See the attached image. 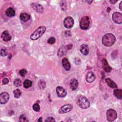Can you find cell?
Returning <instances> with one entry per match:
<instances>
[{
  "label": "cell",
  "mask_w": 122,
  "mask_h": 122,
  "mask_svg": "<svg viewBox=\"0 0 122 122\" xmlns=\"http://www.w3.org/2000/svg\"><path fill=\"white\" fill-rule=\"evenodd\" d=\"M6 14L7 16L12 17L15 15V11L14 9L11 7H9L6 10Z\"/></svg>",
  "instance_id": "obj_19"
},
{
  "label": "cell",
  "mask_w": 122,
  "mask_h": 122,
  "mask_svg": "<svg viewBox=\"0 0 122 122\" xmlns=\"http://www.w3.org/2000/svg\"><path fill=\"white\" fill-rule=\"evenodd\" d=\"M9 94L7 92H3L0 95V102L1 104L6 103L9 99Z\"/></svg>",
  "instance_id": "obj_8"
},
{
  "label": "cell",
  "mask_w": 122,
  "mask_h": 122,
  "mask_svg": "<svg viewBox=\"0 0 122 122\" xmlns=\"http://www.w3.org/2000/svg\"><path fill=\"white\" fill-rule=\"evenodd\" d=\"M102 68L103 70L107 72H110L112 70V68L108 64V62L107 61V60L105 59H103L102 60Z\"/></svg>",
  "instance_id": "obj_12"
},
{
  "label": "cell",
  "mask_w": 122,
  "mask_h": 122,
  "mask_svg": "<svg viewBox=\"0 0 122 122\" xmlns=\"http://www.w3.org/2000/svg\"><path fill=\"white\" fill-rule=\"evenodd\" d=\"M117 1V0H115V1H114V0H110V2L111 3H112V4H114L115 2H116Z\"/></svg>",
  "instance_id": "obj_32"
},
{
  "label": "cell",
  "mask_w": 122,
  "mask_h": 122,
  "mask_svg": "<svg viewBox=\"0 0 122 122\" xmlns=\"http://www.w3.org/2000/svg\"><path fill=\"white\" fill-rule=\"evenodd\" d=\"M76 103L81 109H86L89 107L90 102L86 97L82 95H79L76 98Z\"/></svg>",
  "instance_id": "obj_1"
},
{
  "label": "cell",
  "mask_w": 122,
  "mask_h": 122,
  "mask_svg": "<svg viewBox=\"0 0 122 122\" xmlns=\"http://www.w3.org/2000/svg\"><path fill=\"white\" fill-rule=\"evenodd\" d=\"M30 6L33 10H34L36 12L39 13H42L43 11V7L40 4L36 3H32Z\"/></svg>",
  "instance_id": "obj_11"
},
{
  "label": "cell",
  "mask_w": 122,
  "mask_h": 122,
  "mask_svg": "<svg viewBox=\"0 0 122 122\" xmlns=\"http://www.w3.org/2000/svg\"><path fill=\"white\" fill-rule=\"evenodd\" d=\"M1 37L3 41L7 42L10 41L11 39V37L9 34V32L7 30L3 31L1 35Z\"/></svg>",
  "instance_id": "obj_13"
},
{
  "label": "cell",
  "mask_w": 122,
  "mask_h": 122,
  "mask_svg": "<svg viewBox=\"0 0 122 122\" xmlns=\"http://www.w3.org/2000/svg\"><path fill=\"white\" fill-rule=\"evenodd\" d=\"M56 92L58 97L60 98L64 97L67 94V92L62 87L58 86L56 88Z\"/></svg>",
  "instance_id": "obj_10"
},
{
  "label": "cell",
  "mask_w": 122,
  "mask_h": 122,
  "mask_svg": "<svg viewBox=\"0 0 122 122\" xmlns=\"http://www.w3.org/2000/svg\"><path fill=\"white\" fill-rule=\"evenodd\" d=\"M13 84L16 87H20L21 85V81L19 79H16L14 81Z\"/></svg>",
  "instance_id": "obj_24"
},
{
  "label": "cell",
  "mask_w": 122,
  "mask_h": 122,
  "mask_svg": "<svg viewBox=\"0 0 122 122\" xmlns=\"http://www.w3.org/2000/svg\"><path fill=\"white\" fill-rule=\"evenodd\" d=\"M112 19L116 23L121 24L122 22V14L120 12H115L112 15Z\"/></svg>",
  "instance_id": "obj_7"
},
{
  "label": "cell",
  "mask_w": 122,
  "mask_h": 122,
  "mask_svg": "<svg viewBox=\"0 0 122 122\" xmlns=\"http://www.w3.org/2000/svg\"><path fill=\"white\" fill-rule=\"evenodd\" d=\"M106 118L108 121L112 122L114 121L117 118V113L116 111L112 109H110L106 112Z\"/></svg>",
  "instance_id": "obj_5"
},
{
  "label": "cell",
  "mask_w": 122,
  "mask_h": 122,
  "mask_svg": "<svg viewBox=\"0 0 122 122\" xmlns=\"http://www.w3.org/2000/svg\"><path fill=\"white\" fill-rule=\"evenodd\" d=\"M30 18V15L26 13H22L20 14V19L24 22H26L29 20Z\"/></svg>",
  "instance_id": "obj_21"
},
{
  "label": "cell",
  "mask_w": 122,
  "mask_h": 122,
  "mask_svg": "<svg viewBox=\"0 0 122 122\" xmlns=\"http://www.w3.org/2000/svg\"><path fill=\"white\" fill-rule=\"evenodd\" d=\"M19 121L20 122H28L29 121L28 120L27 117L23 114L21 115L20 116V118H19Z\"/></svg>",
  "instance_id": "obj_26"
},
{
  "label": "cell",
  "mask_w": 122,
  "mask_h": 122,
  "mask_svg": "<svg viewBox=\"0 0 122 122\" xmlns=\"http://www.w3.org/2000/svg\"><path fill=\"white\" fill-rule=\"evenodd\" d=\"M90 25V19L87 16H83L80 22V26L82 30H87Z\"/></svg>",
  "instance_id": "obj_4"
},
{
  "label": "cell",
  "mask_w": 122,
  "mask_h": 122,
  "mask_svg": "<svg viewBox=\"0 0 122 122\" xmlns=\"http://www.w3.org/2000/svg\"><path fill=\"white\" fill-rule=\"evenodd\" d=\"M115 37L112 33H107L105 34L102 39V44L106 47L112 46L115 42Z\"/></svg>",
  "instance_id": "obj_2"
},
{
  "label": "cell",
  "mask_w": 122,
  "mask_h": 122,
  "mask_svg": "<svg viewBox=\"0 0 122 122\" xmlns=\"http://www.w3.org/2000/svg\"><path fill=\"white\" fill-rule=\"evenodd\" d=\"M122 1H121V2H120V5H119V8H120V10H122Z\"/></svg>",
  "instance_id": "obj_33"
},
{
  "label": "cell",
  "mask_w": 122,
  "mask_h": 122,
  "mask_svg": "<svg viewBox=\"0 0 122 122\" xmlns=\"http://www.w3.org/2000/svg\"><path fill=\"white\" fill-rule=\"evenodd\" d=\"M80 51L81 53L84 55H87L89 54V47L87 45L83 44H82L81 47H80Z\"/></svg>",
  "instance_id": "obj_14"
},
{
  "label": "cell",
  "mask_w": 122,
  "mask_h": 122,
  "mask_svg": "<svg viewBox=\"0 0 122 122\" xmlns=\"http://www.w3.org/2000/svg\"><path fill=\"white\" fill-rule=\"evenodd\" d=\"M32 108L35 112H39L40 110V107L39 104L35 103L32 106Z\"/></svg>",
  "instance_id": "obj_25"
},
{
  "label": "cell",
  "mask_w": 122,
  "mask_h": 122,
  "mask_svg": "<svg viewBox=\"0 0 122 122\" xmlns=\"http://www.w3.org/2000/svg\"><path fill=\"white\" fill-rule=\"evenodd\" d=\"M13 94L15 98H19L21 95V91L19 89H16L14 90Z\"/></svg>",
  "instance_id": "obj_22"
},
{
  "label": "cell",
  "mask_w": 122,
  "mask_h": 122,
  "mask_svg": "<svg viewBox=\"0 0 122 122\" xmlns=\"http://www.w3.org/2000/svg\"><path fill=\"white\" fill-rule=\"evenodd\" d=\"M32 85V81L29 80H25L23 82V86L25 88H28Z\"/></svg>",
  "instance_id": "obj_23"
},
{
  "label": "cell",
  "mask_w": 122,
  "mask_h": 122,
  "mask_svg": "<svg viewBox=\"0 0 122 122\" xmlns=\"http://www.w3.org/2000/svg\"><path fill=\"white\" fill-rule=\"evenodd\" d=\"M0 55H1V56H3V57H5L7 55L6 49L5 48L1 49V51H0Z\"/></svg>",
  "instance_id": "obj_27"
},
{
  "label": "cell",
  "mask_w": 122,
  "mask_h": 122,
  "mask_svg": "<svg viewBox=\"0 0 122 122\" xmlns=\"http://www.w3.org/2000/svg\"><path fill=\"white\" fill-rule=\"evenodd\" d=\"M42 118L41 117H40L39 118V119L38 120V122H42Z\"/></svg>",
  "instance_id": "obj_34"
},
{
  "label": "cell",
  "mask_w": 122,
  "mask_h": 122,
  "mask_svg": "<svg viewBox=\"0 0 122 122\" xmlns=\"http://www.w3.org/2000/svg\"><path fill=\"white\" fill-rule=\"evenodd\" d=\"M92 1H88L87 2H88L89 4H91V3L92 2Z\"/></svg>",
  "instance_id": "obj_35"
},
{
  "label": "cell",
  "mask_w": 122,
  "mask_h": 122,
  "mask_svg": "<svg viewBox=\"0 0 122 122\" xmlns=\"http://www.w3.org/2000/svg\"><path fill=\"white\" fill-rule=\"evenodd\" d=\"M46 28L44 26H40L38 27L31 34L30 38L32 40H36L38 39L45 32Z\"/></svg>",
  "instance_id": "obj_3"
},
{
  "label": "cell",
  "mask_w": 122,
  "mask_h": 122,
  "mask_svg": "<svg viewBox=\"0 0 122 122\" xmlns=\"http://www.w3.org/2000/svg\"><path fill=\"white\" fill-rule=\"evenodd\" d=\"M74 20L71 17H66L63 21L64 26L67 29L72 28L74 25Z\"/></svg>",
  "instance_id": "obj_6"
},
{
  "label": "cell",
  "mask_w": 122,
  "mask_h": 122,
  "mask_svg": "<svg viewBox=\"0 0 122 122\" xmlns=\"http://www.w3.org/2000/svg\"><path fill=\"white\" fill-rule=\"evenodd\" d=\"M95 79V76L92 72H89L86 76V81L89 83L93 82Z\"/></svg>",
  "instance_id": "obj_16"
},
{
  "label": "cell",
  "mask_w": 122,
  "mask_h": 122,
  "mask_svg": "<svg viewBox=\"0 0 122 122\" xmlns=\"http://www.w3.org/2000/svg\"><path fill=\"white\" fill-rule=\"evenodd\" d=\"M72 109V106L70 104H68L62 106L59 110L60 114H64L69 112Z\"/></svg>",
  "instance_id": "obj_9"
},
{
  "label": "cell",
  "mask_w": 122,
  "mask_h": 122,
  "mask_svg": "<svg viewBox=\"0 0 122 122\" xmlns=\"http://www.w3.org/2000/svg\"><path fill=\"white\" fill-rule=\"evenodd\" d=\"M27 72V71L25 69H22L19 72L20 75L22 77H24L26 75Z\"/></svg>",
  "instance_id": "obj_29"
},
{
  "label": "cell",
  "mask_w": 122,
  "mask_h": 122,
  "mask_svg": "<svg viewBox=\"0 0 122 122\" xmlns=\"http://www.w3.org/2000/svg\"><path fill=\"white\" fill-rule=\"evenodd\" d=\"M45 122H55V119L52 117H48L45 120Z\"/></svg>",
  "instance_id": "obj_30"
},
{
  "label": "cell",
  "mask_w": 122,
  "mask_h": 122,
  "mask_svg": "<svg viewBox=\"0 0 122 122\" xmlns=\"http://www.w3.org/2000/svg\"><path fill=\"white\" fill-rule=\"evenodd\" d=\"M47 42L49 44H52L55 42V39L54 37H51L48 39Z\"/></svg>",
  "instance_id": "obj_28"
},
{
  "label": "cell",
  "mask_w": 122,
  "mask_h": 122,
  "mask_svg": "<svg viewBox=\"0 0 122 122\" xmlns=\"http://www.w3.org/2000/svg\"><path fill=\"white\" fill-rule=\"evenodd\" d=\"M78 86V82L77 79H72L70 82V88L72 90H75Z\"/></svg>",
  "instance_id": "obj_17"
},
{
  "label": "cell",
  "mask_w": 122,
  "mask_h": 122,
  "mask_svg": "<svg viewBox=\"0 0 122 122\" xmlns=\"http://www.w3.org/2000/svg\"><path fill=\"white\" fill-rule=\"evenodd\" d=\"M62 64L63 68L66 71H69L71 68V65L67 58H64L62 60Z\"/></svg>",
  "instance_id": "obj_15"
},
{
  "label": "cell",
  "mask_w": 122,
  "mask_h": 122,
  "mask_svg": "<svg viewBox=\"0 0 122 122\" xmlns=\"http://www.w3.org/2000/svg\"><path fill=\"white\" fill-rule=\"evenodd\" d=\"M105 82L107 84V85L112 88H117V86L116 83L111 79L107 78L105 79Z\"/></svg>",
  "instance_id": "obj_18"
},
{
  "label": "cell",
  "mask_w": 122,
  "mask_h": 122,
  "mask_svg": "<svg viewBox=\"0 0 122 122\" xmlns=\"http://www.w3.org/2000/svg\"><path fill=\"white\" fill-rule=\"evenodd\" d=\"M113 94L117 98L121 99L122 98V90L116 89L113 91Z\"/></svg>",
  "instance_id": "obj_20"
},
{
  "label": "cell",
  "mask_w": 122,
  "mask_h": 122,
  "mask_svg": "<svg viewBox=\"0 0 122 122\" xmlns=\"http://www.w3.org/2000/svg\"><path fill=\"white\" fill-rule=\"evenodd\" d=\"M9 82V80L7 78H4L2 80V83L4 84H8Z\"/></svg>",
  "instance_id": "obj_31"
}]
</instances>
